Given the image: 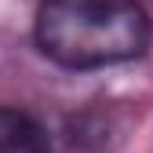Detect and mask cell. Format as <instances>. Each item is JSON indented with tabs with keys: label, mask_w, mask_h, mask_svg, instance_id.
<instances>
[{
	"label": "cell",
	"mask_w": 153,
	"mask_h": 153,
	"mask_svg": "<svg viewBox=\"0 0 153 153\" xmlns=\"http://www.w3.org/2000/svg\"><path fill=\"white\" fill-rule=\"evenodd\" d=\"M149 36L153 26L139 0H44L36 11V44L66 69L131 62Z\"/></svg>",
	"instance_id": "6da1fadb"
},
{
	"label": "cell",
	"mask_w": 153,
	"mask_h": 153,
	"mask_svg": "<svg viewBox=\"0 0 153 153\" xmlns=\"http://www.w3.org/2000/svg\"><path fill=\"white\" fill-rule=\"evenodd\" d=\"M0 153H51V142L29 113L0 109Z\"/></svg>",
	"instance_id": "7a4b0ae2"
}]
</instances>
